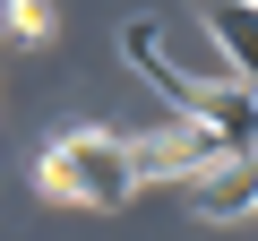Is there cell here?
<instances>
[{
    "mask_svg": "<svg viewBox=\"0 0 258 241\" xmlns=\"http://www.w3.org/2000/svg\"><path fill=\"white\" fill-rule=\"evenodd\" d=\"M198 18H207L215 52L232 61V78L258 86V0H198Z\"/></svg>",
    "mask_w": 258,
    "mask_h": 241,
    "instance_id": "cell-5",
    "label": "cell"
},
{
    "mask_svg": "<svg viewBox=\"0 0 258 241\" xmlns=\"http://www.w3.org/2000/svg\"><path fill=\"white\" fill-rule=\"evenodd\" d=\"M120 61L164 95V112H189V103H198V86H207L189 61H172V52H164V26H155V18H129V26H120Z\"/></svg>",
    "mask_w": 258,
    "mask_h": 241,
    "instance_id": "cell-3",
    "label": "cell"
},
{
    "mask_svg": "<svg viewBox=\"0 0 258 241\" xmlns=\"http://www.w3.org/2000/svg\"><path fill=\"white\" fill-rule=\"evenodd\" d=\"M189 215H207V224L258 215V155H215V164L189 181Z\"/></svg>",
    "mask_w": 258,
    "mask_h": 241,
    "instance_id": "cell-4",
    "label": "cell"
},
{
    "mask_svg": "<svg viewBox=\"0 0 258 241\" xmlns=\"http://www.w3.org/2000/svg\"><path fill=\"white\" fill-rule=\"evenodd\" d=\"M0 35L9 43H52V0H0Z\"/></svg>",
    "mask_w": 258,
    "mask_h": 241,
    "instance_id": "cell-6",
    "label": "cell"
},
{
    "mask_svg": "<svg viewBox=\"0 0 258 241\" xmlns=\"http://www.w3.org/2000/svg\"><path fill=\"white\" fill-rule=\"evenodd\" d=\"M35 190L60 207H129V190H138L129 138L120 130H60L35 164Z\"/></svg>",
    "mask_w": 258,
    "mask_h": 241,
    "instance_id": "cell-1",
    "label": "cell"
},
{
    "mask_svg": "<svg viewBox=\"0 0 258 241\" xmlns=\"http://www.w3.org/2000/svg\"><path fill=\"white\" fill-rule=\"evenodd\" d=\"M215 155H232L207 120H189V112H164L155 130H138L129 138V164H138V181H198Z\"/></svg>",
    "mask_w": 258,
    "mask_h": 241,
    "instance_id": "cell-2",
    "label": "cell"
}]
</instances>
